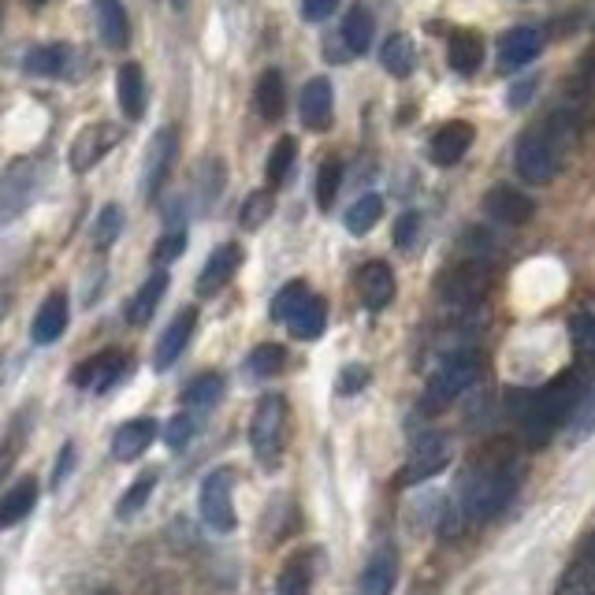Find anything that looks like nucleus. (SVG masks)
I'll return each instance as SVG.
<instances>
[{
  "label": "nucleus",
  "instance_id": "nucleus-12",
  "mask_svg": "<svg viewBox=\"0 0 595 595\" xmlns=\"http://www.w3.org/2000/svg\"><path fill=\"white\" fill-rule=\"evenodd\" d=\"M123 365H127V357L119 354V350H101V354L86 357L79 369L71 372V384L86 387V391H97V395H105L108 387H112L119 376H123Z\"/></svg>",
  "mask_w": 595,
  "mask_h": 595
},
{
  "label": "nucleus",
  "instance_id": "nucleus-35",
  "mask_svg": "<svg viewBox=\"0 0 595 595\" xmlns=\"http://www.w3.org/2000/svg\"><path fill=\"white\" fill-rule=\"evenodd\" d=\"M183 398L186 406H194V410H209V406H216L224 398V376L220 372H201V376H194L186 384Z\"/></svg>",
  "mask_w": 595,
  "mask_h": 595
},
{
  "label": "nucleus",
  "instance_id": "nucleus-39",
  "mask_svg": "<svg viewBox=\"0 0 595 595\" xmlns=\"http://www.w3.org/2000/svg\"><path fill=\"white\" fill-rule=\"evenodd\" d=\"M380 60H384V67L395 79H406L413 71V45L402 38V34H391V38L384 41V49H380Z\"/></svg>",
  "mask_w": 595,
  "mask_h": 595
},
{
  "label": "nucleus",
  "instance_id": "nucleus-15",
  "mask_svg": "<svg viewBox=\"0 0 595 595\" xmlns=\"http://www.w3.org/2000/svg\"><path fill=\"white\" fill-rule=\"evenodd\" d=\"M242 265V250H238L235 242H224V246H216L209 253V261L201 268L198 276V298H212V294H220L231 283V276L238 272Z\"/></svg>",
  "mask_w": 595,
  "mask_h": 595
},
{
  "label": "nucleus",
  "instance_id": "nucleus-34",
  "mask_svg": "<svg viewBox=\"0 0 595 595\" xmlns=\"http://www.w3.org/2000/svg\"><path fill=\"white\" fill-rule=\"evenodd\" d=\"M569 343L581 361H595V302L569 317Z\"/></svg>",
  "mask_w": 595,
  "mask_h": 595
},
{
  "label": "nucleus",
  "instance_id": "nucleus-40",
  "mask_svg": "<svg viewBox=\"0 0 595 595\" xmlns=\"http://www.w3.org/2000/svg\"><path fill=\"white\" fill-rule=\"evenodd\" d=\"M272 209H276V194H272V190H253L250 198L242 201L238 224L246 227V231H257V227H261L268 216H272Z\"/></svg>",
  "mask_w": 595,
  "mask_h": 595
},
{
  "label": "nucleus",
  "instance_id": "nucleus-18",
  "mask_svg": "<svg viewBox=\"0 0 595 595\" xmlns=\"http://www.w3.org/2000/svg\"><path fill=\"white\" fill-rule=\"evenodd\" d=\"M543 49V34L536 27H514L506 30L499 41V71H517L529 60H536Z\"/></svg>",
  "mask_w": 595,
  "mask_h": 595
},
{
  "label": "nucleus",
  "instance_id": "nucleus-29",
  "mask_svg": "<svg viewBox=\"0 0 595 595\" xmlns=\"http://www.w3.org/2000/svg\"><path fill=\"white\" fill-rule=\"evenodd\" d=\"M71 64V45L64 41H53V45H38V49H30L23 67H27L30 75H45V79H60Z\"/></svg>",
  "mask_w": 595,
  "mask_h": 595
},
{
  "label": "nucleus",
  "instance_id": "nucleus-33",
  "mask_svg": "<svg viewBox=\"0 0 595 595\" xmlns=\"http://www.w3.org/2000/svg\"><path fill=\"white\" fill-rule=\"evenodd\" d=\"M380 216H384V198L380 194H365V198H357L350 209H346L343 224L350 235H369L372 227L380 224Z\"/></svg>",
  "mask_w": 595,
  "mask_h": 595
},
{
  "label": "nucleus",
  "instance_id": "nucleus-47",
  "mask_svg": "<svg viewBox=\"0 0 595 595\" xmlns=\"http://www.w3.org/2000/svg\"><path fill=\"white\" fill-rule=\"evenodd\" d=\"M595 432V387L584 395V402L577 406V413H573V428H569V443L577 447V443H584V439Z\"/></svg>",
  "mask_w": 595,
  "mask_h": 595
},
{
  "label": "nucleus",
  "instance_id": "nucleus-8",
  "mask_svg": "<svg viewBox=\"0 0 595 595\" xmlns=\"http://www.w3.org/2000/svg\"><path fill=\"white\" fill-rule=\"evenodd\" d=\"M175 157H179V131L175 127H160L153 138H149V149H146V164H142V194L146 201H157L160 186L172 172Z\"/></svg>",
  "mask_w": 595,
  "mask_h": 595
},
{
  "label": "nucleus",
  "instance_id": "nucleus-46",
  "mask_svg": "<svg viewBox=\"0 0 595 595\" xmlns=\"http://www.w3.org/2000/svg\"><path fill=\"white\" fill-rule=\"evenodd\" d=\"M198 190H201V209H209L212 201L220 198V190H224V164L220 160H205L201 164Z\"/></svg>",
  "mask_w": 595,
  "mask_h": 595
},
{
  "label": "nucleus",
  "instance_id": "nucleus-36",
  "mask_svg": "<svg viewBox=\"0 0 595 595\" xmlns=\"http://www.w3.org/2000/svg\"><path fill=\"white\" fill-rule=\"evenodd\" d=\"M294 157H298V142L294 138H279L272 153H268V164H265V179L268 186H283L287 183V175L294 168Z\"/></svg>",
  "mask_w": 595,
  "mask_h": 595
},
{
  "label": "nucleus",
  "instance_id": "nucleus-32",
  "mask_svg": "<svg viewBox=\"0 0 595 595\" xmlns=\"http://www.w3.org/2000/svg\"><path fill=\"white\" fill-rule=\"evenodd\" d=\"M157 484H160V473H157V469H142V473H138V476L131 480V488L119 495L116 517H123V521H127V517L138 514V510H142V506L149 503V495L157 491Z\"/></svg>",
  "mask_w": 595,
  "mask_h": 595
},
{
  "label": "nucleus",
  "instance_id": "nucleus-31",
  "mask_svg": "<svg viewBox=\"0 0 595 595\" xmlns=\"http://www.w3.org/2000/svg\"><path fill=\"white\" fill-rule=\"evenodd\" d=\"M372 34H376V19H372V12L365 8V4H354V8L346 12V19H343V45L354 56L369 53Z\"/></svg>",
  "mask_w": 595,
  "mask_h": 595
},
{
  "label": "nucleus",
  "instance_id": "nucleus-20",
  "mask_svg": "<svg viewBox=\"0 0 595 595\" xmlns=\"http://www.w3.org/2000/svg\"><path fill=\"white\" fill-rule=\"evenodd\" d=\"M298 112H302V123L309 131H328L331 127V112H335V93H331L328 79H309L302 90V101H298Z\"/></svg>",
  "mask_w": 595,
  "mask_h": 595
},
{
  "label": "nucleus",
  "instance_id": "nucleus-52",
  "mask_svg": "<svg viewBox=\"0 0 595 595\" xmlns=\"http://www.w3.org/2000/svg\"><path fill=\"white\" fill-rule=\"evenodd\" d=\"M335 8H339V0H302V15L309 23H324Z\"/></svg>",
  "mask_w": 595,
  "mask_h": 595
},
{
  "label": "nucleus",
  "instance_id": "nucleus-38",
  "mask_svg": "<svg viewBox=\"0 0 595 595\" xmlns=\"http://www.w3.org/2000/svg\"><path fill=\"white\" fill-rule=\"evenodd\" d=\"M119 231H123V209H119V205H105V209L97 212V220H93V227H90L93 250H108V246L119 238Z\"/></svg>",
  "mask_w": 595,
  "mask_h": 595
},
{
  "label": "nucleus",
  "instance_id": "nucleus-48",
  "mask_svg": "<svg viewBox=\"0 0 595 595\" xmlns=\"http://www.w3.org/2000/svg\"><path fill=\"white\" fill-rule=\"evenodd\" d=\"M194 432H198V424H194V417H190L186 410H179V413L172 417V421L164 424V432H160V436H164V443H168L172 450H183L186 443L194 439Z\"/></svg>",
  "mask_w": 595,
  "mask_h": 595
},
{
  "label": "nucleus",
  "instance_id": "nucleus-45",
  "mask_svg": "<svg viewBox=\"0 0 595 595\" xmlns=\"http://www.w3.org/2000/svg\"><path fill=\"white\" fill-rule=\"evenodd\" d=\"M555 595H595V566L592 562H584V566H569Z\"/></svg>",
  "mask_w": 595,
  "mask_h": 595
},
{
  "label": "nucleus",
  "instance_id": "nucleus-56",
  "mask_svg": "<svg viewBox=\"0 0 595 595\" xmlns=\"http://www.w3.org/2000/svg\"><path fill=\"white\" fill-rule=\"evenodd\" d=\"M30 4H34V8H41V4H49V0H30Z\"/></svg>",
  "mask_w": 595,
  "mask_h": 595
},
{
  "label": "nucleus",
  "instance_id": "nucleus-50",
  "mask_svg": "<svg viewBox=\"0 0 595 595\" xmlns=\"http://www.w3.org/2000/svg\"><path fill=\"white\" fill-rule=\"evenodd\" d=\"M417 231H421V216L417 212H402L395 224V246L398 250H410L413 242H417Z\"/></svg>",
  "mask_w": 595,
  "mask_h": 595
},
{
  "label": "nucleus",
  "instance_id": "nucleus-41",
  "mask_svg": "<svg viewBox=\"0 0 595 595\" xmlns=\"http://www.w3.org/2000/svg\"><path fill=\"white\" fill-rule=\"evenodd\" d=\"M313 588V573H309V562L305 558H291L276 581V595H309Z\"/></svg>",
  "mask_w": 595,
  "mask_h": 595
},
{
  "label": "nucleus",
  "instance_id": "nucleus-26",
  "mask_svg": "<svg viewBox=\"0 0 595 595\" xmlns=\"http://www.w3.org/2000/svg\"><path fill=\"white\" fill-rule=\"evenodd\" d=\"M93 8H97V30H101V38H105L108 49H127L131 23H127L123 4H119V0H93Z\"/></svg>",
  "mask_w": 595,
  "mask_h": 595
},
{
  "label": "nucleus",
  "instance_id": "nucleus-17",
  "mask_svg": "<svg viewBox=\"0 0 595 595\" xmlns=\"http://www.w3.org/2000/svg\"><path fill=\"white\" fill-rule=\"evenodd\" d=\"M357 294H361L365 309H372V313L387 309L391 298H395V272H391V265H384V261L361 265V272H357Z\"/></svg>",
  "mask_w": 595,
  "mask_h": 595
},
{
  "label": "nucleus",
  "instance_id": "nucleus-37",
  "mask_svg": "<svg viewBox=\"0 0 595 595\" xmlns=\"http://www.w3.org/2000/svg\"><path fill=\"white\" fill-rule=\"evenodd\" d=\"M246 365H250V376L268 380V376H276V372L287 365V350H283L279 343H261V346H253L250 350Z\"/></svg>",
  "mask_w": 595,
  "mask_h": 595
},
{
  "label": "nucleus",
  "instance_id": "nucleus-43",
  "mask_svg": "<svg viewBox=\"0 0 595 595\" xmlns=\"http://www.w3.org/2000/svg\"><path fill=\"white\" fill-rule=\"evenodd\" d=\"M339 186H343V164L331 157L320 164V172H317V205L320 209H331V205H335Z\"/></svg>",
  "mask_w": 595,
  "mask_h": 595
},
{
  "label": "nucleus",
  "instance_id": "nucleus-53",
  "mask_svg": "<svg viewBox=\"0 0 595 595\" xmlns=\"http://www.w3.org/2000/svg\"><path fill=\"white\" fill-rule=\"evenodd\" d=\"M532 90H536V79H529V82H517L514 90H510V108H521L525 101L532 97Z\"/></svg>",
  "mask_w": 595,
  "mask_h": 595
},
{
  "label": "nucleus",
  "instance_id": "nucleus-30",
  "mask_svg": "<svg viewBox=\"0 0 595 595\" xmlns=\"http://www.w3.org/2000/svg\"><path fill=\"white\" fill-rule=\"evenodd\" d=\"M253 101H257L261 119H268V123H276V119L283 116V108H287V86H283V75H279L276 67H268L265 75L257 79Z\"/></svg>",
  "mask_w": 595,
  "mask_h": 595
},
{
  "label": "nucleus",
  "instance_id": "nucleus-3",
  "mask_svg": "<svg viewBox=\"0 0 595 595\" xmlns=\"http://www.w3.org/2000/svg\"><path fill=\"white\" fill-rule=\"evenodd\" d=\"M517 491V469L510 462L480 465L462 480V521H488L503 514Z\"/></svg>",
  "mask_w": 595,
  "mask_h": 595
},
{
  "label": "nucleus",
  "instance_id": "nucleus-25",
  "mask_svg": "<svg viewBox=\"0 0 595 595\" xmlns=\"http://www.w3.org/2000/svg\"><path fill=\"white\" fill-rule=\"evenodd\" d=\"M34 503H38V480H34V476L15 480L12 488L4 491V499H0V529L19 525V521L34 510Z\"/></svg>",
  "mask_w": 595,
  "mask_h": 595
},
{
  "label": "nucleus",
  "instance_id": "nucleus-13",
  "mask_svg": "<svg viewBox=\"0 0 595 595\" xmlns=\"http://www.w3.org/2000/svg\"><path fill=\"white\" fill-rule=\"evenodd\" d=\"M116 142H119V127H112V123H90V127H82L79 138L71 142V168L79 175L90 172L93 164L105 157Z\"/></svg>",
  "mask_w": 595,
  "mask_h": 595
},
{
  "label": "nucleus",
  "instance_id": "nucleus-16",
  "mask_svg": "<svg viewBox=\"0 0 595 595\" xmlns=\"http://www.w3.org/2000/svg\"><path fill=\"white\" fill-rule=\"evenodd\" d=\"M38 190V175H34V164H19L4 183H0V224L15 220L19 212L27 209L30 198Z\"/></svg>",
  "mask_w": 595,
  "mask_h": 595
},
{
  "label": "nucleus",
  "instance_id": "nucleus-6",
  "mask_svg": "<svg viewBox=\"0 0 595 595\" xmlns=\"http://www.w3.org/2000/svg\"><path fill=\"white\" fill-rule=\"evenodd\" d=\"M491 287V272H488V261H480V257H465L458 265L443 268V276H439L436 291L439 298L454 309H469V305L484 302V294Z\"/></svg>",
  "mask_w": 595,
  "mask_h": 595
},
{
  "label": "nucleus",
  "instance_id": "nucleus-4",
  "mask_svg": "<svg viewBox=\"0 0 595 595\" xmlns=\"http://www.w3.org/2000/svg\"><path fill=\"white\" fill-rule=\"evenodd\" d=\"M476 376H480V354H476V350H454V354H447L436 365V372L428 376L421 410L443 413L447 406H454V402L473 387Z\"/></svg>",
  "mask_w": 595,
  "mask_h": 595
},
{
  "label": "nucleus",
  "instance_id": "nucleus-28",
  "mask_svg": "<svg viewBox=\"0 0 595 595\" xmlns=\"http://www.w3.org/2000/svg\"><path fill=\"white\" fill-rule=\"evenodd\" d=\"M287 328H291V335H294V339H302V343H313V339H320V335H324V328H328V305H324V298L309 294V298L298 305V313L287 320Z\"/></svg>",
  "mask_w": 595,
  "mask_h": 595
},
{
  "label": "nucleus",
  "instance_id": "nucleus-51",
  "mask_svg": "<svg viewBox=\"0 0 595 595\" xmlns=\"http://www.w3.org/2000/svg\"><path fill=\"white\" fill-rule=\"evenodd\" d=\"M71 469H75V443H64V447H60V458H56L53 484H49V488H60L67 476H71Z\"/></svg>",
  "mask_w": 595,
  "mask_h": 595
},
{
  "label": "nucleus",
  "instance_id": "nucleus-54",
  "mask_svg": "<svg viewBox=\"0 0 595 595\" xmlns=\"http://www.w3.org/2000/svg\"><path fill=\"white\" fill-rule=\"evenodd\" d=\"M581 558H584V562H592V566H595V532H592V536H588V540H584Z\"/></svg>",
  "mask_w": 595,
  "mask_h": 595
},
{
  "label": "nucleus",
  "instance_id": "nucleus-1",
  "mask_svg": "<svg viewBox=\"0 0 595 595\" xmlns=\"http://www.w3.org/2000/svg\"><path fill=\"white\" fill-rule=\"evenodd\" d=\"M584 395H588V380L581 372L558 376L555 384H547L540 395L529 398V406L521 413V436L529 439L532 447H543L547 439L555 436V428H562L577 413Z\"/></svg>",
  "mask_w": 595,
  "mask_h": 595
},
{
  "label": "nucleus",
  "instance_id": "nucleus-14",
  "mask_svg": "<svg viewBox=\"0 0 595 595\" xmlns=\"http://www.w3.org/2000/svg\"><path fill=\"white\" fill-rule=\"evenodd\" d=\"M194 328H198V309L190 305V309H183V313L164 328V335L157 339V346H153V369L157 372L172 369L175 361H179V354L186 350V343H190Z\"/></svg>",
  "mask_w": 595,
  "mask_h": 595
},
{
  "label": "nucleus",
  "instance_id": "nucleus-7",
  "mask_svg": "<svg viewBox=\"0 0 595 595\" xmlns=\"http://www.w3.org/2000/svg\"><path fill=\"white\" fill-rule=\"evenodd\" d=\"M201 521L209 525L212 532H235L238 517H235V473L231 469H212L205 480H201Z\"/></svg>",
  "mask_w": 595,
  "mask_h": 595
},
{
  "label": "nucleus",
  "instance_id": "nucleus-23",
  "mask_svg": "<svg viewBox=\"0 0 595 595\" xmlns=\"http://www.w3.org/2000/svg\"><path fill=\"white\" fill-rule=\"evenodd\" d=\"M395 581H398V555L391 551V547H380V551L369 558L365 573H361L357 592L361 595H391L395 592Z\"/></svg>",
  "mask_w": 595,
  "mask_h": 595
},
{
  "label": "nucleus",
  "instance_id": "nucleus-9",
  "mask_svg": "<svg viewBox=\"0 0 595 595\" xmlns=\"http://www.w3.org/2000/svg\"><path fill=\"white\" fill-rule=\"evenodd\" d=\"M484 212H488L495 224H506V227H521L529 224L532 216H536V201L525 194V190H517V186H491L488 194H484Z\"/></svg>",
  "mask_w": 595,
  "mask_h": 595
},
{
  "label": "nucleus",
  "instance_id": "nucleus-10",
  "mask_svg": "<svg viewBox=\"0 0 595 595\" xmlns=\"http://www.w3.org/2000/svg\"><path fill=\"white\" fill-rule=\"evenodd\" d=\"M450 465V450L447 443L439 436H424L417 439V447L410 454V465L398 473V484L406 488V484H424V480H432L436 473H443Z\"/></svg>",
  "mask_w": 595,
  "mask_h": 595
},
{
  "label": "nucleus",
  "instance_id": "nucleus-5",
  "mask_svg": "<svg viewBox=\"0 0 595 595\" xmlns=\"http://www.w3.org/2000/svg\"><path fill=\"white\" fill-rule=\"evenodd\" d=\"M283 432H287V398L265 395L257 402V410L250 417V447L257 454V462L265 469L279 465V450H283Z\"/></svg>",
  "mask_w": 595,
  "mask_h": 595
},
{
  "label": "nucleus",
  "instance_id": "nucleus-55",
  "mask_svg": "<svg viewBox=\"0 0 595 595\" xmlns=\"http://www.w3.org/2000/svg\"><path fill=\"white\" fill-rule=\"evenodd\" d=\"M172 8H179V12H183V8H186V0H172Z\"/></svg>",
  "mask_w": 595,
  "mask_h": 595
},
{
  "label": "nucleus",
  "instance_id": "nucleus-21",
  "mask_svg": "<svg viewBox=\"0 0 595 595\" xmlns=\"http://www.w3.org/2000/svg\"><path fill=\"white\" fill-rule=\"evenodd\" d=\"M164 294H168V272H164V268H157V272H153V276H149L146 283L134 291L131 302L123 305V317H127V324H134V328L149 324Z\"/></svg>",
  "mask_w": 595,
  "mask_h": 595
},
{
  "label": "nucleus",
  "instance_id": "nucleus-22",
  "mask_svg": "<svg viewBox=\"0 0 595 595\" xmlns=\"http://www.w3.org/2000/svg\"><path fill=\"white\" fill-rule=\"evenodd\" d=\"M67 328V294H49L45 302L38 305L34 313V324H30V339L38 346H53Z\"/></svg>",
  "mask_w": 595,
  "mask_h": 595
},
{
  "label": "nucleus",
  "instance_id": "nucleus-19",
  "mask_svg": "<svg viewBox=\"0 0 595 595\" xmlns=\"http://www.w3.org/2000/svg\"><path fill=\"white\" fill-rule=\"evenodd\" d=\"M157 439V421L153 417H134V421L119 424L112 436V458L116 462H134L149 450V443Z\"/></svg>",
  "mask_w": 595,
  "mask_h": 595
},
{
  "label": "nucleus",
  "instance_id": "nucleus-44",
  "mask_svg": "<svg viewBox=\"0 0 595 595\" xmlns=\"http://www.w3.org/2000/svg\"><path fill=\"white\" fill-rule=\"evenodd\" d=\"M186 250V227H172L164 238H157V246H153V253H149V261H153V268H168L172 261H179Z\"/></svg>",
  "mask_w": 595,
  "mask_h": 595
},
{
  "label": "nucleus",
  "instance_id": "nucleus-11",
  "mask_svg": "<svg viewBox=\"0 0 595 595\" xmlns=\"http://www.w3.org/2000/svg\"><path fill=\"white\" fill-rule=\"evenodd\" d=\"M473 138H476L473 123H465V119H450V123H443V127L432 134V142H428V157H432V164H439V168H454V164L469 153Z\"/></svg>",
  "mask_w": 595,
  "mask_h": 595
},
{
  "label": "nucleus",
  "instance_id": "nucleus-24",
  "mask_svg": "<svg viewBox=\"0 0 595 595\" xmlns=\"http://www.w3.org/2000/svg\"><path fill=\"white\" fill-rule=\"evenodd\" d=\"M116 97H119V108H123V116L127 119H142L146 116V75H142V67L138 64H123L116 71Z\"/></svg>",
  "mask_w": 595,
  "mask_h": 595
},
{
  "label": "nucleus",
  "instance_id": "nucleus-49",
  "mask_svg": "<svg viewBox=\"0 0 595 595\" xmlns=\"http://www.w3.org/2000/svg\"><path fill=\"white\" fill-rule=\"evenodd\" d=\"M372 380L369 365H361V361H350V365H343V372H339V380H335V391L343 398L357 395V391H365Z\"/></svg>",
  "mask_w": 595,
  "mask_h": 595
},
{
  "label": "nucleus",
  "instance_id": "nucleus-2",
  "mask_svg": "<svg viewBox=\"0 0 595 595\" xmlns=\"http://www.w3.org/2000/svg\"><path fill=\"white\" fill-rule=\"evenodd\" d=\"M569 134V116H547L543 123L529 127L517 138L514 149V168L529 186L551 183V175L558 172V149Z\"/></svg>",
  "mask_w": 595,
  "mask_h": 595
},
{
  "label": "nucleus",
  "instance_id": "nucleus-42",
  "mask_svg": "<svg viewBox=\"0 0 595 595\" xmlns=\"http://www.w3.org/2000/svg\"><path fill=\"white\" fill-rule=\"evenodd\" d=\"M305 298H309V287L294 279V283H287V287H279V294L272 298V309H268V313H272L276 324H287V320L298 313V305H302Z\"/></svg>",
  "mask_w": 595,
  "mask_h": 595
},
{
  "label": "nucleus",
  "instance_id": "nucleus-27",
  "mask_svg": "<svg viewBox=\"0 0 595 595\" xmlns=\"http://www.w3.org/2000/svg\"><path fill=\"white\" fill-rule=\"evenodd\" d=\"M447 60L458 75H476L480 64H484V41H480V34H473V30H458V34H450Z\"/></svg>",
  "mask_w": 595,
  "mask_h": 595
}]
</instances>
